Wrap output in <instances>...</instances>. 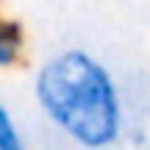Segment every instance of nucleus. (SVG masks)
Returning <instances> with one entry per match:
<instances>
[{
  "mask_svg": "<svg viewBox=\"0 0 150 150\" xmlns=\"http://www.w3.org/2000/svg\"><path fill=\"white\" fill-rule=\"evenodd\" d=\"M42 114L81 147H108L122 134V97L103 61L78 47L42 61L33 78Z\"/></svg>",
  "mask_w": 150,
  "mask_h": 150,
  "instance_id": "obj_1",
  "label": "nucleus"
},
{
  "mask_svg": "<svg viewBox=\"0 0 150 150\" xmlns=\"http://www.w3.org/2000/svg\"><path fill=\"white\" fill-rule=\"evenodd\" d=\"M22 147H25V139H22L11 111L0 103V150H22Z\"/></svg>",
  "mask_w": 150,
  "mask_h": 150,
  "instance_id": "obj_3",
  "label": "nucleus"
},
{
  "mask_svg": "<svg viewBox=\"0 0 150 150\" xmlns=\"http://www.w3.org/2000/svg\"><path fill=\"white\" fill-rule=\"evenodd\" d=\"M22 50H25V28L17 20L0 17V70L14 67Z\"/></svg>",
  "mask_w": 150,
  "mask_h": 150,
  "instance_id": "obj_2",
  "label": "nucleus"
}]
</instances>
